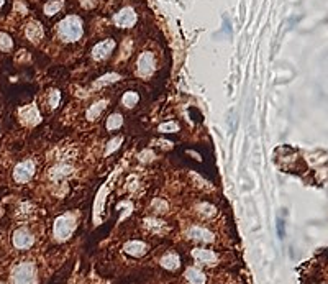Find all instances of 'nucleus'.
<instances>
[{
    "label": "nucleus",
    "mask_w": 328,
    "mask_h": 284,
    "mask_svg": "<svg viewBox=\"0 0 328 284\" xmlns=\"http://www.w3.org/2000/svg\"><path fill=\"white\" fill-rule=\"evenodd\" d=\"M58 33L62 41L73 43L82 37V21L77 17H66L64 20L58 25Z\"/></svg>",
    "instance_id": "f257e3e1"
},
{
    "label": "nucleus",
    "mask_w": 328,
    "mask_h": 284,
    "mask_svg": "<svg viewBox=\"0 0 328 284\" xmlns=\"http://www.w3.org/2000/svg\"><path fill=\"white\" fill-rule=\"evenodd\" d=\"M12 283L13 284H37V268L33 263H20L15 266L12 271Z\"/></svg>",
    "instance_id": "f03ea898"
},
{
    "label": "nucleus",
    "mask_w": 328,
    "mask_h": 284,
    "mask_svg": "<svg viewBox=\"0 0 328 284\" xmlns=\"http://www.w3.org/2000/svg\"><path fill=\"white\" fill-rule=\"evenodd\" d=\"M76 228V217L73 214H64L61 217L56 219L55 227H53V232H55V238L59 242L67 240L71 235H73Z\"/></svg>",
    "instance_id": "7ed1b4c3"
},
{
    "label": "nucleus",
    "mask_w": 328,
    "mask_h": 284,
    "mask_svg": "<svg viewBox=\"0 0 328 284\" xmlns=\"http://www.w3.org/2000/svg\"><path fill=\"white\" fill-rule=\"evenodd\" d=\"M33 174H35V163L31 160L21 161V163L17 164L15 169H13V179L20 184L28 183L30 179L33 178Z\"/></svg>",
    "instance_id": "20e7f679"
},
{
    "label": "nucleus",
    "mask_w": 328,
    "mask_h": 284,
    "mask_svg": "<svg viewBox=\"0 0 328 284\" xmlns=\"http://www.w3.org/2000/svg\"><path fill=\"white\" fill-rule=\"evenodd\" d=\"M12 242H13V245H15V248H19V250H28V248L33 245L35 238H33V235H31V232L28 228L21 227V228L13 232Z\"/></svg>",
    "instance_id": "39448f33"
},
{
    "label": "nucleus",
    "mask_w": 328,
    "mask_h": 284,
    "mask_svg": "<svg viewBox=\"0 0 328 284\" xmlns=\"http://www.w3.org/2000/svg\"><path fill=\"white\" fill-rule=\"evenodd\" d=\"M21 123L25 125H38L41 122V115H39V110L37 105H25L19 110Z\"/></svg>",
    "instance_id": "423d86ee"
},
{
    "label": "nucleus",
    "mask_w": 328,
    "mask_h": 284,
    "mask_svg": "<svg viewBox=\"0 0 328 284\" xmlns=\"http://www.w3.org/2000/svg\"><path fill=\"white\" fill-rule=\"evenodd\" d=\"M136 67H138V73H140V76H143V78L151 76L153 71H154V56H153L150 51L141 53L140 58H138Z\"/></svg>",
    "instance_id": "0eeeda50"
},
{
    "label": "nucleus",
    "mask_w": 328,
    "mask_h": 284,
    "mask_svg": "<svg viewBox=\"0 0 328 284\" xmlns=\"http://www.w3.org/2000/svg\"><path fill=\"white\" fill-rule=\"evenodd\" d=\"M73 173H74V168L71 164L59 163V164L53 166V168L49 169L48 178L51 179V181H55V183H59V181H64L66 178H69Z\"/></svg>",
    "instance_id": "6e6552de"
},
{
    "label": "nucleus",
    "mask_w": 328,
    "mask_h": 284,
    "mask_svg": "<svg viewBox=\"0 0 328 284\" xmlns=\"http://www.w3.org/2000/svg\"><path fill=\"white\" fill-rule=\"evenodd\" d=\"M114 21L116 26H120V28H130V26L135 25V21H136V15H135L133 8H122L116 15L114 17Z\"/></svg>",
    "instance_id": "1a4fd4ad"
},
{
    "label": "nucleus",
    "mask_w": 328,
    "mask_h": 284,
    "mask_svg": "<svg viewBox=\"0 0 328 284\" xmlns=\"http://www.w3.org/2000/svg\"><path fill=\"white\" fill-rule=\"evenodd\" d=\"M115 41L114 40H105V41L97 43L96 46L92 48V58L94 60H105V58L110 56V53L114 51Z\"/></svg>",
    "instance_id": "9d476101"
},
{
    "label": "nucleus",
    "mask_w": 328,
    "mask_h": 284,
    "mask_svg": "<svg viewBox=\"0 0 328 284\" xmlns=\"http://www.w3.org/2000/svg\"><path fill=\"white\" fill-rule=\"evenodd\" d=\"M187 237L192 238V240H195V242H205V243L213 242L212 232L204 228V227H197V225H194V227H191L187 230Z\"/></svg>",
    "instance_id": "9b49d317"
},
{
    "label": "nucleus",
    "mask_w": 328,
    "mask_h": 284,
    "mask_svg": "<svg viewBox=\"0 0 328 284\" xmlns=\"http://www.w3.org/2000/svg\"><path fill=\"white\" fill-rule=\"evenodd\" d=\"M123 251L130 256H143L148 251V245L145 242H138V240H132V242H127L123 246Z\"/></svg>",
    "instance_id": "f8f14e48"
},
{
    "label": "nucleus",
    "mask_w": 328,
    "mask_h": 284,
    "mask_svg": "<svg viewBox=\"0 0 328 284\" xmlns=\"http://www.w3.org/2000/svg\"><path fill=\"white\" fill-rule=\"evenodd\" d=\"M192 256H194L199 263H204V264H213L215 261H217V255L210 250H205V248H195V250H192Z\"/></svg>",
    "instance_id": "ddd939ff"
},
{
    "label": "nucleus",
    "mask_w": 328,
    "mask_h": 284,
    "mask_svg": "<svg viewBox=\"0 0 328 284\" xmlns=\"http://www.w3.org/2000/svg\"><path fill=\"white\" fill-rule=\"evenodd\" d=\"M25 33H26V38H28L30 41H33V43H38L39 40L43 38V28H41V25H39L38 21H31V23L26 25Z\"/></svg>",
    "instance_id": "4468645a"
},
{
    "label": "nucleus",
    "mask_w": 328,
    "mask_h": 284,
    "mask_svg": "<svg viewBox=\"0 0 328 284\" xmlns=\"http://www.w3.org/2000/svg\"><path fill=\"white\" fill-rule=\"evenodd\" d=\"M159 263L163 268L169 269V271H174V269H177L179 266H181V258H179V255H176V253H168L161 258Z\"/></svg>",
    "instance_id": "2eb2a0df"
},
{
    "label": "nucleus",
    "mask_w": 328,
    "mask_h": 284,
    "mask_svg": "<svg viewBox=\"0 0 328 284\" xmlns=\"http://www.w3.org/2000/svg\"><path fill=\"white\" fill-rule=\"evenodd\" d=\"M186 279L191 284H205V274L197 268H187Z\"/></svg>",
    "instance_id": "dca6fc26"
},
{
    "label": "nucleus",
    "mask_w": 328,
    "mask_h": 284,
    "mask_svg": "<svg viewBox=\"0 0 328 284\" xmlns=\"http://www.w3.org/2000/svg\"><path fill=\"white\" fill-rule=\"evenodd\" d=\"M107 107V101H98L96 103H92L91 107L87 109V120H96L97 117H100V114L103 112V109Z\"/></svg>",
    "instance_id": "f3484780"
},
{
    "label": "nucleus",
    "mask_w": 328,
    "mask_h": 284,
    "mask_svg": "<svg viewBox=\"0 0 328 284\" xmlns=\"http://www.w3.org/2000/svg\"><path fill=\"white\" fill-rule=\"evenodd\" d=\"M145 227L150 230V232H154V233H163L166 228V223L163 222V220H159V219H151V217H148V219H145Z\"/></svg>",
    "instance_id": "a211bd4d"
},
{
    "label": "nucleus",
    "mask_w": 328,
    "mask_h": 284,
    "mask_svg": "<svg viewBox=\"0 0 328 284\" xmlns=\"http://www.w3.org/2000/svg\"><path fill=\"white\" fill-rule=\"evenodd\" d=\"M120 79V76L116 73H110V74H105L103 78L97 79L96 84H94V87H103V85H109V84H114L116 81Z\"/></svg>",
    "instance_id": "6ab92c4d"
},
{
    "label": "nucleus",
    "mask_w": 328,
    "mask_h": 284,
    "mask_svg": "<svg viewBox=\"0 0 328 284\" xmlns=\"http://www.w3.org/2000/svg\"><path fill=\"white\" fill-rule=\"evenodd\" d=\"M123 123V117L120 114H112L109 119H107V130H116L120 128Z\"/></svg>",
    "instance_id": "aec40b11"
},
{
    "label": "nucleus",
    "mask_w": 328,
    "mask_h": 284,
    "mask_svg": "<svg viewBox=\"0 0 328 284\" xmlns=\"http://www.w3.org/2000/svg\"><path fill=\"white\" fill-rule=\"evenodd\" d=\"M62 8V0H51V2H48L46 5H44V13L46 15H55Z\"/></svg>",
    "instance_id": "412c9836"
},
{
    "label": "nucleus",
    "mask_w": 328,
    "mask_h": 284,
    "mask_svg": "<svg viewBox=\"0 0 328 284\" xmlns=\"http://www.w3.org/2000/svg\"><path fill=\"white\" fill-rule=\"evenodd\" d=\"M138 94L136 92H127V94H123V97H122V102H123V105L127 107V109H133L135 105L138 103Z\"/></svg>",
    "instance_id": "4be33fe9"
},
{
    "label": "nucleus",
    "mask_w": 328,
    "mask_h": 284,
    "mask_svg": "<svg viewBox=\"0 0 328 284\" xmlns=\"http://www.w3.org/2000/svg\"><path fill=\"white\" fill-rule=\"evenodd\" d=\"M197 212H199L202 217H212L217 210H215V207L210 204H199L197 205Z\"/></svg>",
    "instance_id": "5701e85b"
},
{
    "label": "nucleus",
    "mask_w": 328,
    "mask_h": 284,
    "mask_svg": "<svg viewBox=\"0 0 328 284\" xmlns=\"http://www.w3.org/2000/svg\"><path fill=\"white\" fill-rule=\"evenodd\" d=\"M13 46L12 38L7 33H0V51H10Z\"/></svg>",
    "instance_id": "b1692460"
},
{
    "label": "nucleus",
    "mask_w": 328,
    "mask_h": 284,
    "mask_svg": "<svg viewBox=\"0 0 328 284\" xmlns=\"http://www.w3.org/2000/svg\"><path fill=\"white\" fill-rule=\"evenodd\" d=\"M59 101H61V94H59V91L53 89V91L49 92V97H48V102H49V105H51V109H56L58 103H59Z\"/></svg>",
    "instance_id": "393cba45"
},
{
    "label": "nucleus",
    "mask_w": 328,
    "mask_h": 284,
    "mask_svg": "<svg viewBox=\"0 0 328 284\" xmlns=\"http://www.w3.org/2000/svg\"><path fill=\"white\" fill-rule=\"evenodd\" d=\"M179 130V125L176 123V122H168V123H163L159 125V132L163 133H174Z\"/></svg>",
    "instance_id": "a878e982"
},
{
    "label": "nucleus",
    "mask_w": 328,
    "mask_h": 284,
    "mask_svg": "<svg viewBox=\"0 0 328 284\" xmlns=\"http://www.w3.org/2000/svg\"><path fill=\"white\" fill-rule=\"evenodd\" d=\"M151 207L156 212H166V210H168V202L163 201V199H154V201H153Z\"/></svg>",
    "instance_id": "bb28decb"
},
{
    "label": "nucleus",
    "mask_w": 328,
    "mask_h": 284,
    "mask_svg": "<svg viewBox=\"0 0 328 284\" xmlns=\"http://www.w3.org/2000/svg\"><path fill=\"white\" fill-rule=\"evenodd\" d=\"M120 143H122V138H120V137H116V138H114V140H110V142H109V145H107L105 155H110L112 151H115L116 148L120 146Z\"/></svg>",
    "instance_id": "cd10ccee"
},
{
    "label": "nucleus",
    "mask_w": 328,
    "mask_h": 284,
    "mask_svg": "<svg viewBox=\"0 0 328 284\" xmlns=\"http://www.w3.org/2000/svg\"><path fill=\"white\" fill-rule=\"evenodd\" d=\"M153 158H154V153H153L151 150H145L140 153V161L141 163H148V161H151Z\"/></svg>",
    "instance_id": "c85d7f7f"
},
{
    "label": "nucleus",
    "mask_w": 328,
    "mask_h": 284,
    "mask_svg": "<svg viewBox=\"0 0 328 284\" xmlns=\"http://www.w3.org/2000/svg\"><path fill=\"white\" fill-rule=\"evenodd\" d=\"M79 2L84 8H92V7H96L97 0H79Z\"/></svg>",
    "instance_id": "c756f323"
},
{
    "label": "nucleus",
    "mask_w": 328,
    "mask_h": 284,
    "mask_svg": "<svg viewBox=\"0 0 328 284\" xmlns=\"http://www.w3.org/2000/svg\"><path fill=\"white\" fill-rule=\"evenodd\" d=\"M3 2H5V0H0V7H2V5H3Z\"/></svg>",
    "instance_id": "7c9ffc66"
}]
</instances>
